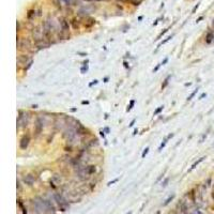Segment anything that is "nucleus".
I'll return each instance as SVG.
<instances>
[{
    "mask_svg": "<svg viewBox=\"0 0 214 214\" xmlns=\"http://www.w3.org/2000/svg\"><path fill=\"white\" fill-rule=\"evenodd\" d=\"M54 198H55V200L57 201V203H58V206H59V208H60V210H61V211H65L66 208L69 207L68 200H66V199L64 198L63 196L61 195V194H58V193L54 194Z\"/></svg>",
    "mask_w": 214,
    "mask_h": 214,
    "instance_id": "1",
    "label": "nucleus"
},
{
    "mask_svg": "<svg viewBox=\"0 0 214 214\" xmlns=\"http://www.w3.org/2000/svg\"><path fill=\"white\" fill-rule=\"evenodd\" d=\"M42 130H43V120L40 117H38L36 120V124H34V134H36V136H39L41 134Z\"/></svg>",
    "mask_w": 214,
    "mask_h": 214,
    "instance_id": "2",
    "label": "nucleus"
},
{
    "mask_svg": "<svg viewBox=\"0 0 214 214\" xmlns=\"http://www.w3.org/2000/svg\"><path fill=\"white\" fill-rule=\"evenodd\" d=\"M75 135H76V131H73L71 128H70L69 130L63 134V137L66 139L68 143H72V141L74 140V138H75Z\"/></svg>",
    "mask_w": 214,
    "mask_h": 214,
    "instance_id": "3",
    "label": "nucleus"
},
{
    "mask_svg": "<svg viewBox=\"0 0 214 214\" xmlns=\"http://www.w3.org/2000/svg\"><path fill=\"white\" fill-rule=\"evenodd\" d=\"M43 34H44L43 30H41L40 27H36V28H33V30H32V36H33L34 42L42 40V36H43Z\"/></svg>",
    "mask_w": 214,
    "mask_h": 214,
    "instance_id": "4",
    "label": "nucleus"
},
{
    "mask_svg": "<svg viewBox=\"0 0 214 214\" xmlns=\"http://www.w3.org/2000/svg\"><path fill=\"white\" fill-rule=\"evenodd\" d=\"M29 143H30V136L29 135H25L23 138L21 139V143H19V148L21 150H26L27 147H28Z\"/></svg>",
    "mask_w": 214,
    "mask_h": 214,
    "instance_id": "5",
    "label": "nucleus"
},
{
    "mask_svg": "<svg viewBox=\"0 0 214 214\" xmlns=\"http://www.w3.org/2000/svg\"><path fill=\"white\" fill-rule=\"evenodd\" d=\"M30 60H31V58L28 55H19V56L17 57V63L18 64H27Z\"/></svg>",
    "mask_w": 214,
    "mask_h": 214,
    "instance_id": "6",
    "label": "nucleus"
},
{
    "mask_svg": "<svg viewBox=\"0 0 214 214\" xmlns=\"http://www.w3.org/2000/svg\"><path fill=\"white\" fill-rule=\"evenodd\" d=\"M34 181H36V179H34V177L32 175H26L23 178V182L25 184H27V185H29V186H31L32 184L34 183Z\"/></svg>",
    "mask_w": 214,
    "mask_h": 214,
    "instance_id": "7",
    "label": "nucleus"
},
{
    "mask_svg": "<svg viewBox=\"0 0 214 214\" xmlns=\"http://www.w3.org/2000/svg\"><path fill=\"white\" fill-rule=\"evenodd\" d=\"M34 45H36V47L38 49H43V48H47V47L49 46V43H47V42H45L42 39V40H40V41L34 42Z\"/></svg>",
    "mask_w": 214,
    "mask_h": 214,
    "instance_id": "8",
    "label": "nucleus"
},
{
    "mask_svg": "<svg viewBox=\"0 0 214 214\" xmlns=\"http://www.w3.org/2000/svg\"><path fill=\"white\" fill-rule=\"evenodd\" d=\"M60 26H61L62 31H64V32L69 31L70 26H69V21H66V19H64V18H61V19H60Z\"/></svg>",
    "mask_w": 214,
    "mask_h": 214,
    "instance_id": "9",
    "label": "nucleus"
},
{
    "mask_svg": "<svg viewBox=\"0 0 214 214\" xmlns=\"http://www.w3.org/2000/svg\"><path fill=\"white\" fill-rule=\"evenodd\" d=\"M171 137H173V133H171V134H169V135L167 136V137H166L165 139H164V141L163 143H161V146H160V148H158V151H162V149L164 148V147L166 146V143H167V141L169 140V139H170Z\"/></svg>",
    "mask_w": 214,
    "mask_h": 214,
    "instance_id": "10",
    "label": "nucleus"
},
{
    "mask_svg": "<svg viewBox=\"0 0 214 214\" xmlns=\"http://www.w3.org/2000/svg\"><path fill=\"white\" fill-rule=\"evenodd\" d=\"M214 40V33L212 31H210V32H208V34H207V36H206V42L208 44H210L211 42H212Z\"/></svg>",
    "mask_w": 214,
    "mask_h": 214,
    "instance_id": "11",
    "label": "nucleus"
},
{
    "mask_svg": "<svg viewBox=\"0 0 214 214\" xmlns=\"http://www.w3.org/2000/svg\"><path fill=\"white\" fill-rule=\"evenodd\" d=\"M17 205H18V207L21 209V212H23V214H27V209L24 207V203H23V201L21 200V199H17Z\"/></svg>",
    "mask_w": 214,
    "mask_h": 214,
    "instance_id": "12",
    "label": "nucleus"
},
{
    "mask_svg": "<svg viewBox=\"0 0 214 214\" xmlns=\"http://www.w3.org/2000/svg\"><path fill=\"white\" fill-rule=\"evenodd\" d=\"M205 158H206V157H205V156H203V157H200V158H199V160H198V161H196V162H195V163H194V164H193V165H192V167H191V169H190V171H192V170H194V169H195L196 167H197V166H198V165H199V164H200V163H201V162H202L203 160H205Z\"/></svg>",
    "mask_w": 214,
    "mask_h": 214,
    "instance_id": "13",
    "label": "nucleus"
},
{
    "mask_svg": "<svg viewBox=\"0 0 214 214\" xmlns=\"http://www.w3.org/2000/svg\"><path fill=\"white\" fill-rule=\"evenodd\" d=\"M71 24H72V26H73L74 29H78V28H79V23H78V19H77V18L72 19Z\"/></svg>",
    "mask_w": 214,
    "mask_h": 214,
    "instance_id": "14",
    "label": "nucleus"
},
{
    "mask_svg": "<svg viewBox=\"0 0 214 214\" xmlns=\"http://www.w3.org/2000/svg\"><path fill=\"white\" fill-rule=\"evenodd\" d=\"M170 77H171V75H168V76L165 78V80H164V84L162 85V90H163V89H165L166 87L168 86V84H169V79H170Z\"/></svg>",
    "mask_w": 214,
    "mask_h": 214,
    "instance_id": "15",
    "label": "nucleus"
},
{
    "mask_svg": "<svg viewBox=\"0 0 214 214\" xmlns=\"http://www.w3.org/2000/svg\"><path fill=\"white\" fill-rule=\"evenodd\" d=\"M32 63H33V60H32V59H31V60L29 61L28 63H27L26 65L24 66V71H28V70H29V69H30L31 66H32Z\"/></svg>",
    "mask_w": 214,
    "mask_h": 214,
    "instance_id": "16",
    "label": "nucleus"
},
{
    "mask_svg": "<svg viewBox=\"0 0 214 214\" xmlns=\"http://www.w3.org/2000/svg\"><path fill=\"white\" fill-rule=\"evenodd\" d=\"M34 13H36V11H34V10H30V11L28 12V14H27V18H28V19H31L32 16L36 15Z\"/></svg>",
    "mask_w": 214,
    "mask_h": 214,
    "instance_id": "17",
    "label": "nucleus"
},
{
    "mask_svg": "<svg viewBox=\"0 0 214 214\" xmlns=\"http://www.w3.org/2000/svg\"><path fill=\"white\" fill-rule=\"evenodd\" d=\"M197 92H198V89H195V90H194V91H193V92H192V93L190 94V96H188V98H187V101H191V100L193 99L194 96H195V94L197 93Z\"/></svg>",
    "mask_w": 214,
    "mask_h": 214,
    "instance_id": "18",
    "label": "nucleus"
},
{
    "mask_svg": "<svg viewBox=\"0 0 214 214\" xmlns=\"http://www.w3.org/2000/svg\"><path fill=\"white\" fill-rule=\"evenodd\" d=\"M171 39H172V36H168V38H167V39H165V40H164V41H163V42H162V43H160V44H158V46H157V49H158V48H160V47H161L162 45H163V44H165V43H167V42L169 41V40H171Z\"/></svg>",
    "mask_w": 214,
    "mask_h": 214,
    "instance_id": "19",
    "label": "nucleus"
},
{
    "mask_svg": "<svg viewBox=\"0 0 214 214\" xmlns=\"http://www.w3.org/2000/svg\"><path fill=\"white\" fill-rule=\"evenodd\" d=\"M134 104H135V100H131V102H130V105L128 106V108H126V110H128V111H130L131 109L133 108Z\"/></svg>",
    "mask_w": 214,
    "mask_h": 214,
    "instance_id": "20",
    "label": "nucleus"
},
{
    "mask_svg": "<svg viewBox=\"0 0 214 214\" xmlns=\"http://www.w3.org/2000/svg\"><path fill=\"white\" fill-rule=\"evenodd\" d=\"M173 198H175V195H172V196H170V197H168L167 199H166V201H165V202H164V206H167V205H168V203H169V202H170V201H171V200H172V199H173Z\"/></svg>",
    "mask_w": 214,
    "mask_h": 214,
    "instance_id": "21",
    "label": "nucleus"
},
{
    "mask_svg": "<svg viewBox=\"0 0 214 214\" xmlns=\"http://www.w3.org/2000/svg\"><path fill=\"white\" fill-rule=\"evenodd\" d=\"M163 109H164V106H163V105H162V106H160V107H158V108H157V109H156V110H155V111H154V116H156V115H158V114H160V113H161V111H162V110H163Z\"/></svg>",
    "mask_w": 214,
    "mask_h": 214,
    "instance_id": "22",
    "label": "nucleus"
},
{
    "mask_svg": "<svg viewBox=\"0 0 214 214\" xmlns=\"http://www.w3.org/2000/svg\"><path fill=\"white\" fill-rule=\"evenodd\" d=\"M148 152H149V147H147V148L143 150V154H141V157L143 158H145V156L148 154Z\"/></svg>",
    "mask_w": 214,
    "mask_h": 214,
    "instance_id": "23",
    "label": "nucleus"
},
{
    "mask_svg": "<svg viewBox=\"0 0 214 214\" xmlns=\"http://www.w3.org/2000/svg\"><path fill=\"white\" fill-rule=\"evenodd\" d=\"M168 182H169V178H166L165 180L163 181V182H162V184L161 185L163 186V187H165V186H167V184H168Z\"/></svg>",
    "mask_w": 214,
    "mask_h": 214,
    "instance_id": "24",
    "label": "nucleus"
},
{
    "mask_svg": "<svg viewBox=\"0 0 214 214\" xmlns=\"http://www.w3.org/2000/svg\"><path fill=\"white\" fill-rule=\"evenodd\" d=\"M17 190H18V192L21 191V180L19 179H17Z\"/></svg>",
    "mask_w": 214,
    "mask_h": 214,
    "instance_id": "25",
    "label": "nucleus"
},
{
    "mask_svg": "<svg viewBox=\"0 0 214 214\" xmlns=\"http://www.w3.org/2000/svg\"><path fill=\"white\" fill-rule=\"evenodd\" d=\"M118 181H119V178H117V179H115V180H113V181H110V182H108V184H107V185H108V186H110L111 184H114V183L118 182Z\"/></svg>",
    "mask_w": 214,
    "mask_h": 214,
    "instance_id": "26",
    "label": "nucleus"
},
{
    "mask_svg": "<svg viewBox=\"0 0 214 214\" xmlns=\"http://www.w3.org/2000/svg\"><path fill=\"white\" fill-rule=\"evenodd\" d=\"M161 65H162V63H160V64H157V65L155 66V68H154V70H153V73H156V72L158 71V69L161 68Z\"/></svg>",
    "mask_w": 214,
    "mask_h": 214,
    "instance_id": "27",
    "label": "nucleus"
},
{
    "mask_svg": "<svg viewBox=\"0 0 214 214\" xmlns=\"http://www.w3.org/2000/svg\"><path fill=\"white\" fill-rule=\"evenodd\" d=\"M87 70H88V65H84L83 68H81V73H85V72H87Z\"/></svg>",
    "mask_w": 214,
    "mask_h": 214,
    "instance_id": "28",
    "label": "nucleus"
},
{
    "mask_svg": "<svg viewBox=\"0 0 214 214\" xmlns=\"http://www.w3.org/2000/svg\"><path fill=\"white\" fill-rule=\"evenodd\" d=\"M167 30H168V29H166V30H164V31H163V32H162V33L160 34V36H157V39H156V40H160V39H161V36H163V34H165V33H166V32H167Z\"/></svg>",
    "mask_w": 214,
    "mask_h": 214,
    "instance_id": "29",
    "label": "nucleus"
},
{
    "mask_svg": "<svg viewBox=\"0 0 214 214\" xmlns=\"http://www.w3.org/2000/svg\"><path fill=\"white\" fill-rule=\"evenodd\" d=\"M98 83H99V81H98V80H96V79H95V80H93V81H92V83H90V84H89V86H90V87H92V86H93V85H96Z\"/></svg>",
    "mask_w": 214,
    "mask_h": 214,
    "instance_id": "30",
    "label": "nucleus"
},
{
    "mask_svg": "<svg viewBox=\"0 0 214 214\" xmlns=\"http://www.w3.org/2000/svg\"><path fill=\"white\" fill-rule=\"evenodd\" d=\"M167 61H168V58H165V59H164V60H163V62H162V65H164V64H166V63H167Z\"/></svg>",
    "mask_w": 214,
    "mask_h": 214,
    "instance_id": "31",
    "label": "nucleus"
},
{
    "mask_svg": "<svg viewBox=\"0 0 214 214\" xmlns=\"http://www.w3.org/2000/svg\"><path fill=\"white\" fill-rule=\"evenodd\" d=\"M134 123H135V119H133V120H132V122L130 123V125H128V126H130V128H132V126L134 125Z\"/></svg>",
    "mask_w": 214,
    "mask_h": 214,
    "instance_id": "32",
    "label": "nucleus"
},
{
    "mask_svg": "<svg viewBox=\"0 0 214 214\" xmlns=\"http://www.w3.org/2000/svg\"><path fill=\"white\" fill-rule=\"evenodd\" d=\"M123 64H124V68H125V69H128V62L124 61V63H123Z\"/></svg>",
    "mask_w": 214,
    "mask_h": 214,
    "instance_id": "33",
    "label": "nucleus"
},
{
    "mask_svg": "<svg viewBox=\"0 0 214 214\" xmlns=\"http://www.w3.org/2000/svg\"><path fill=\"white\" fill-rule=\"evenodd\" d=\"M206 95H207L206 93H202V94H201V95H200V98H199V99H202V98H205Z\"/></svg>",
    "mask_w": 214,
    "mask_h": 214,
    "instance_id": "34",
    "label": "nucleus"
},
{
    "mask_svg": "<svg viewBox=\"0 0 214 214\" xmlns=\"http://www.w3.org/2000/svg\"><path fill=\"white\" fill-rule=\"evenodd\" d=\"M104 132H106V133H109V128H105V130H104Z\"/></svg>",
    "mask_w": 214,
    "mask_h": 214,
    "instance_id": "35",
    "label": "nucleus"
},
{
    "mask_svg": "<svg viewBox=\"0 0 214 214\" xmlns=\"http://www.w3.org/2000/svg\"><path fill=\"white\" fill-rule=\"evenodd\" d=\"M137 133H138V130H135V131H134V133H133V135H136Z\"/></svg>",
    "mask_w": 214,
    "mask_h": 214,
    "instance_id": "36",
    "label": "nucleus"
},
{
    "mask_svg": "<svg viewBox=\"0 0 214 214\" xmlns=\"http://www.w3.org/2000/svg\"><path fill=\"white\" fill-rule=\"evenodd\" d=\"M81 103H83V104H88L89 102H88V101H83V102H81Z\"/></svg>",
    "mask_w": 214,
    "mask_h": 214,
    "instance_id": "37",
    "label": "nucleus"
},
{
    "mask_svg": "<svg viewBox=\"0 0 214 214\" xmlns=\"http://www.w3.org/2000/svg\"><path fill=\"white\" fill-rule=\"evenodd\" d=\"M107 80H108V77H105V78H104V81H105V83H107Z\"/></svg>",
    "mask_w": 214,
    "mask_h": 214,
    "instance_id": "38",
    "label": "nucleus"
},
{
    "mask_svg": "<svg viewBox=\"0 0 214 214\" xmlns=\"http://www.w3.org/2000/svg\"><path fill=\"white\" fill-rule=\"evenodd\" d=\"M31 107H32V108H38V105H32Z\"/></svg>",
    "mask_w": 214,
    "mask_h": 214,
    "instance_id": "39",
    "label": "nucleus"
},
{
    "mask_svg": "<svg viewBox=\"0 0 214 214\" xmlns=\"http://www.w3.org/2000/svg\"><path fill=\"white\" fill-rule=\"evenodd\" d=\"M76 110H77L76 108H72V109H71V111H73V113H74V111H76Z\"/></svg>",
    "mask_w": 214,
    "mask_h": 214,
    "instance_id": "40",
    "label": "nucleus"
},
{
    "mask_svg": "<svg viewBox=\"0 0 214 214\" xmlns=\"http://www.w3.org/2000/svg\"><path fill=\"white\" fill-rule=\"evenodd\" d=\"M126 214H132V212H128V213H126Z\"/></svg>",
    "mask_w": 214,
    "mask_h": 214,
    "instance_id": "41",
    "label": "nucleus"
},
{
    "mask_svg": "<svg viewBox=\"0 0 214 214\" xmlns=\"http://www.w3.org/2000/svg\"><path fill=\"white\" fill-rule=\"evenodd\" d=\"M213 198H214V192H213Z\"/></svg>",
    "mask_w": 214,
    "mask_h": 214,
    "instance_id": "42",
    "label": "nucleus"
}]
</instances>
